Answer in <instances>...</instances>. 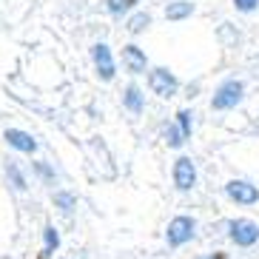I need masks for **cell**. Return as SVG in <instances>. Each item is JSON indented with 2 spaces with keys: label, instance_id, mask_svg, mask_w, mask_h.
Returning a JSON list of instances; mask_svg holds the SVG:
<instances>
[{
  "label": "cell",
  "instance_id": "6da1fadb",
  "mask_svg": "<svg viewBox=\"0 0 259 259\" xmlns=\"http://www.w3.org/2000/svg\"><path fill=\"white\" fill-rule=\"evenodd\" d=\"M239 100H242V83H239V80H225V83L217 89L211 106L217 108V111H225V108H234Z\"/></svg>",
  "mask_w": 259,
  "mask_h": 259
},
{
  "label": "cell",
  "instance_id": "7a4b0ae2",
  "mask_svg": "<svg viewBox=\"0 0 259 259\" xmlns=\"http://www.w3.org/2000/svg\"><path fill=\"white\" fill-rule=\"evenodd\" d=\"M194 220L191 217H177V220H171L168 222V231H165V236H168V245H174V248H180V245H185L194 236Z\"/></svg>",
  "mask_w": 259,
  "mask_h": 259
},
{
  "label": "cell",
  "instance_id": "3957f363",
  "mask_svg": "<svg viewBox=\"0 0 259 259\" xmlns=\"http://www.w3.org/2000/svg\"><path fill=\"white\" fill-rule=\"evenodd\" d=\"M148 85H151V92L160 94V97H174L177 94V77L168 69H154L151 74H148Z\"/></svg>",
  "mask_w": 259,
  "mask_h": 259
},
{
  "label": "cell",
  "instance_id": "277c9868",
  "mask_svg": "<svg viewBox=\"0 0 259 259\" xmlns=\"http://www.w3.org/2000/svg\"><path fill=\"white\" fill-rule=\"evenodd\" d=\"M225 194H228L234 202H242V205H253L259 199V191L256 185L251 183H242V180H231L228 185H225Z\"/></svg>",
  "mask_w": 259,
  "mask_h": 259
},
{
  "label": "cell",
  "instance_id": "5b68a950",
  "mask_svg": "<svg viewBox=\"0 0 259 259\" xmlns=\"http://www.w3.org/2000/svg\"><path fill=\"white\" fill-rule=\"evenodd\" d=\"M231 239H234L236 245H242V248L253 245V242L259 239L256 222H251V220H236L234 225H231Z\"/></svg>",
  "mask_w": 259,
  "mask_h": 259
},
{
  "label": "cell",
  "instance_id": "8992f818",
  "mask_svg": "<svg viewBox=\"0 0 259 259\" xmlns=\"http://www.w3.org/2000/svg\"><path fill=\"white\" fill-rule=\"evenodd\" d=\"M174 183H177V188H183V191H188L191 185L197 183V168H194V162L188 157H180L174 162Z\"/></svg>",
  "mask_w": 259,
  "mask_h": 259
},
{
  "label": "cell",
  "instance_id": "52a82bcc",
  "mask_svg": "<svg viewBox=\"0 0 259 259\" xmlns=\"http://www.w3.org/2000/svg\"><path fill=\"white\" fill-rule=\"evenodd\" d=\"M92 54H94V66H97L100 77H103V80H111V77H114V60H111V49H108L106 43H97Z\"/></svg>",
  "mask_w": 259,
  "mask_h": 259
},
{
  "label": "cell",
  "instance_id": "ba28073f",
  "mask_svg": "<svg viewBox=\"0 0 259 259\" xmlns=\"http://www.w3.org/2000/svg\"><path fill=\"white\" fill-rule=\"evenodd\" d=\"M6 143L15 145L17 151H26V154H31L34 148H37V143L31 140V134H26V131H20V128H9L6 131Z\"/></svg>",
  "mask_w": 259,
  "mask_h": 259
},
{
  "label": "cell",
  "instance_id": "9c48e42d",
  "mask_svg": "<svg viewBox=\"0 0 259 259\" xmlns=\"http://www.w3.org/2000/svg\"><path fill=\"white\" fill-rule=\"evenodd\" d=\"M122 63H125V69H128L131 74L145 71V54L140 52L137 46H125V49H122Z\"/></svg>",
  "mask_w": 259,
  "mask_h": 259
},
{
  "label": "cell",
  "instance_id": "30bf717a",
  "mask_svg": "<svg viewBox=\"0 0 259 259\" xmlns=\"http://www.w3.org/2000/svg\"><path fill=\"white\" fill-rule=\"evenodd\" d=\"M191 12H194V3L177 0V3H171V6L165 9V17H168V20H183V17H188Z\"/></svg>",
  "mask_w": 259,
  "mask_h": 259
},
{
  "label": "cell",
  "instance_id": "8fae6325",
  "mask_svg": "<svg viewBox=\"0 0 259 259\" xmlns=\"http://www.w3.org/2000/svg\"><path fill=\"white\" fill-rule=\"evenodd\" d=\"M125 106L131 111H143V94H140L137 85H128V92H125Z\"/></svg>",
  "mask_w": 259,
  "mask_h": 259
},
{
  "label": "cell",
  "instance_id": "7c38bea8",
  "mask_svg": "<svg viewBox=\"0 0 259 259\" xmlns=\"http://www.w3.org/2000/svg\"><path fill=\"white\" fill-rule=\"evenodd\" d=\"M148 23H151V17L145 15V12H140V15H134L128 20V31H131V34H140V31H143Z\"/></svg>",
  "mask_w": 259,
  "mask_h": 259
},
{
  "label": "cell",
  "instance_id": "4fadbf2b",
  "mask_svg": "<svg viewBox=\"0 0 259 259\" xmlns=\"http://www.w3.org/2000/svg\"><path fill=\"white\" fill-rule=\"evenodd\" d=\"M57 242H60V239H57V231H54L52 225H49V228H46V248H43L40 259H49V253H52L54 248H57Z\"/></svg>",
  "mask_w": 259,
  "mask_h": 259
},
{
  "label": "cell",
  "instance_id": "5bb4252c",
  "mask_svg": "<svg viewBox=\"0 0 259 259\" xmlns=\"http://www.w3.org/2000/svg\"><path fill=\"white\" fill-rule=\"evenodd\" d=\"M137 0H108V12L111 15H122V12H128Z\"/></svg>",
  "mask_w": 259,
  "mask_h": 259
},
{
  "label": "cell",
  "instance_id": "9a60e30c",
  "mask_svg": "<svg viewBox=\"0 0 259 259\" xmlns=\"http://www.w3.org/2000/svg\"><path fill=\"white\" fill-rule=\"evenodd\" d=\"M177 120H180V125H183V134L188 137V134H191V111H180Z\"/></svg>",
  "mask_w": 259,
  "mask_h": 259
},
{
  "label": "cell",
  "instance_id": "2e32d148",
  "mask_svg": "<svg viewBox=\"0 0 259 259\" xmlns=\"http://www.w3.org/2000/svg\"><path fill=\"white\" fill-rule=\"evenodd\" d=\"M165 137H168V145H174V148H177V145L183 143L185 134H183V131H177V128H168V131H165Z\"/></svg>",
  "mask_w": 259,
  "mask_h": 259
},
{
  "label": "cell",
  "instance_id": "e0dca14e",
  "mask_svg": "<svg viewBox=\"0 0 259 259\" xmlns=\"http://www.w3.org/2000/svg\"><path fill=\"white\" fill-rule=\"evenodd\" d=\"M234 6L239 9V12H253V9L259 6V0H234Z\"/></svg>",
  "mask_w": 259,
  "mask_h": 259
},
{
  "label": "cell",
  "instance_id": "ac0fdd59",
  "mask_svg": "<svg viewBox=\"0 0 259 259\" xmlns=\"http://www.w3.org/2000/svg\"><path fill=\"white\" fill-rule=\"evenodd\" d=\"M54 202H57V205H63V208H66V211H69V208H71V202H74V199H71L69 194H57V197H54Z\"/></svg>",
  "mask_w": 259,
  "mask_h": 259
},
{
  "label": "cell",
  "instance_id": "d6986e66",
  "mask_svg": "<svg viewBox=\"0 0 259 259\" xmlns=\"http://www.w3.org/2000/svg\"><path fill=\"white\" fill-rule=\"evenodd\" d=\"M208 259H213V256H208ZM217 259H222V253H220V256H217Z\"/></svg>",
  "mask_w": 259,
  "mask_h": 259
}]
</instances>
